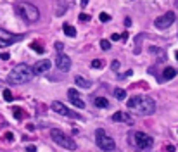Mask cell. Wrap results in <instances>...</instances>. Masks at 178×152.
Listing matches in <instances>:
<instances>
[{
    "label": "cell",
    "instance_id": "6da1fadb",
    "mask_svg": "<svg viewBox=\"0 0 178 152\" xmlns=\"http://www.w3.org/2000/svg\"><path fill=\"white\" fill-rule=\"evenodd\" d=\"M126 107L133 112L140 114V116H151L156 111V102L151 97H133L128 100Z\"/></svg>",
    "mask_w": 178,
    "mask_h": 152
},
{
    "label": "cell",
    "instance_id": "7a4b0ae2",
    "mask_svg": "<svg viewBox=\"0 0 178 152\" xmlns=\"http://www.w3.org/2000/svg\"><path fill=\"white\" fill-rule=\"evenodd\" d=\"M33 74H35L33 68H29L26 64H17L9 73V83H12V85H23V83L31 81Z\"/></svg>",
    "mask_w": 178,
    "mask_h": 152
},
{
    "label": "cell",
    "instance_id": "3957f363",
    "mask_svg": "<svg viewBox=\"0 0 178 152\" xmlns=\"http://www.w3.org/2000/svg\"><path fill=\"white\" fill-rule=\"evenodd\" d=\"M16 11L28 23H36V21L40 19V11L33 4H29V2H19L17 7H16Z\"/></svg>",
    "mask_w": 178,
    "mask_h": 152
},
{
    "label": "cell",
    "instance_id": "277c9868",
    "mask_svg": "<svg viewBox=\"0 0 178 152\" xmlns=\"http://www.w3.org/2000/svg\"><path fill=\"white\" fill-rule=\"evenodd\" d=\"M50 137L54 140V144L61 145V147L68 149V150H76V142L71 137H68L64 131L57 130V128H52V130H50Z\"/></svg>",
    "mask_w": 178,
    "mask_h": 152
},
{
    "label": "cell",
    "instance_id": "5b68a950",
    "mask_svg": "<svg viewBox=\"0 0 178 152\" xmlns=\"http://www.w3.org/2000/svg\"><path fill=\"white\" fill-rule=\"evenodd\" d=\"M131 144L137 145L138 149H149V147H152L154 140H152V137L151 135H147V133L133 131V133H131Z\"/></svg>",
    "mask_w": 178,
    "mask_h": 152
},
{
    "label": "cell",
    "instance_id": "8992f818",
    "mask_svg": "<svg viewBox=\"0 0 178 152\" xmlns=\"http://www.w3.org/2000/svg\"><path fill=\"white\" fill-rule=\"evenodd\" d=\"M95 137H97V145H99L102 150H114V147H116L114 138L109 137V135H106V131H104L102 128H99V130L95 131Z\"/></svg>",
    "mask_w": 178,
    "mask_h": 152
},
{
    "label": "cell",
    "instance_id": "52a82bcc",
    "mask_svg": "<svg viewBox=\"0 0 178 152\" xmlns=\"http://www.w3.org/2000/svg\"><path fill=\"white\" fill-rule=\"evenodd\" d=\"M175 23V12H166L163 14V16H159V17H156V21H154V24H156V28H159V29H166V28H170Z\"/></svg>",
    "mask_w": 178,
    "mask_h": 152
},
{
    "label": "cell",
    "instance_id": "ba28073f",
    "mask_svg": "<svg viewBox=\"0 0 178 152\" xmlns=\"http://www.w3.org/2000/svg\"><path fill=\"white\" fill-rule=\"evenodd\" d=\"M52 111H55L57 114H61V116H66V117H75V119H80V114H76V112H73L71 109H68L66 105L62 102H59V100H54L52 102Z\"/></svg>",
    "mask_w": 178,
    "mask_h": 152
},
{
    "label": "cell",
    "instance_id": "9c48e42d",
    "mask_svg": "<svg viewBox=\"0 0 178 152\" xmlns=\"http://www.w3.org/2000/svg\"><path fill=\"white\" fill-rule=\"evenodd\" d=\"M55 64H57V69H61L64 73H68L69 69H71V59H69V55L66 54H59L57 55V59H55Z\"/></svg>",
    "mask_w": 178,
    "mask_h": 152
},
{
    "label": "cell",
    "instance_id": "30bf717a",
    "mask_svg": "<svg viewBox=\"0 0 178 152\" xmlns=\"http://www.w3.org/2000/svg\"><path fill=\"white\" fill-rule=\"evenodd\" d=\"M48 69H50V61H48V59H41V61H38V62H35L33 64L35 74H45Z\"/></svg>",
    "mask_w": 178,
    "mask_h": 152
},
{
    "label": "cell",
    "instance_id": "8fae6325",
    "mask_svg": "<svg viewBox=\"0 0 178 152\" xmlns=\"http://www.w3.org/2000/svg\"><path fill=\"white\" fill-rule=\"evenodd\" d=\"M68 97L75 107H78V109H83V107H85V102H83V99L80 97V93H78L76 90H73V88L68 90Z\"/></svg>",
    "mask_w": 178,
    "mask_h": 152
},
{
    "label": "cell",
    "instance_id": "7c38bea8",
    "mask_svg": "<svg viewBox=\"0 0 178 152\" xmlns=\"http://www.w3.org/2000/svg\"><path fill=\"white\" fill-rule=\"evenodd\" d=\"M19 38H23V36H16V35L9 33L7 29H2V28H0V43H4V45H11V43H14V41L19 40Z\"/></svg>",
    "mask_w": 178,
    "mask_h": 152
},
{
    "label": "cell",
    "instance_id": "4fadbf2b",
    "mask_svg": "<svg viewBox=\"0 0 178 152\" xmlns=\"http://www.w3.org/2000/svg\"><path fill=\"white\" fill-rule=\"evenodd\" d=\"M112 121H121V123H126V124H133V117H131L128 112L119 111V112H116V114L112 116Z\"/></svg>",
    "mask_w": 178,
    "mask_h": 152
},
{
    "label": "cell",
    "instance_id": "5bb4252c",
    "mask_svg": "<svg viewBox=\"0 0 178 152\" xmlns=\"http://www.w3.org/2000/svg\"><path fill=\"white\" fill-rule=\"evenodd\" d=\"M175 76H176V69L175 68H166L164 71H163V78H164V80H171Z\"/></svg>",
    "mask_w": 178,
    "mask_h": 152
},
{
    "label": "cell",
    "instance_id": "9a60e30c",
    "mask_svg": "<svg viewBox=\"0 0 178 152\" xmlns=\"http://www.w3.org/2000/svg\"><path fill=\"white\" fill-rule=\"evenodd\" d=\"M75 81H76V85H78L80 88H90V81H87L83 76H76Z\"/></svg>",
    "mask_w": 178,
    "mask_h": 152
},
{
    "label": "cell",
    "instance_id": "2e32d148",
    "mask_svg": "<svg viewBox=\"0 0 178 152\" xmlns=\"http://www.w3.org/2000/svg\"><path fill=\"white\" fill-rule=\"evenodd\" d=\"M95 105L97 107H107L109 105V102H107V99H104V97H95Z\"/></svg>",
    "mask_w": 178,
    "mask_h": 152
},
{
    "label": "cell",
    "instance_id": "e0dca14e",
    "mask_svg": "<svg viewBox=\"0 0 178 152\" xmlns=\"http://www.w3.org/2000/svg\"><path fill=\"white\" fill-rule=\"evenodd\" d=\"M62 29H64V33L68 35V36H76V29L71 26V24H64Z\"/></svg>",
    "mask_w": 178,
    "mask_h": 152
},
{
    "label": "cell",
    "instance_id": "ac0fdd59",
    "mask_svg": "<svg viewBox=\"0 0 178 152\" xmlns=\"http://www.w3.org/2000/svg\"><path fill=\"white\" fill-rule=\"evenodd\" d=\"M114 97H116L118 100H124V97H126V92L123 88H114Z\"/></svg>",
    "mask_w": 178,
    "mask_h": 152
},
{
    "label": "cell",
    "instance_id": "d6986e66",
    "mask_svg": "<svg viewBox=\"0 0 178 152\" xmlns=\"http://www.w3.org/2000/svg\"><path fill=\"white\" fill-rule=\"evenodd\" d=\"M64 11H66V2H64V0H61V7L55 5V14H57V16H62V14H64Z\"/></svg>",
    "mask_w": 178,
    "mask_h": 152
},
{
    "label": "cell",
    "instance_id": "ffe728a7",
    "mask_svg": "<svg viewBox=\"0 0 178 152\" xmlns=\"http://www.w3.org/2000/svg\"><path fill=\"white\" fill-rule=\"evenodd\" d=\"M31 48H33V50H36L38 54H41V52H43V47H41L40 43H36V41H33V43H31Z\"/></svg>",
    "mask_w": 178,
    "mask_h": 152
},
{
    "label": "cell",
    "instance_id": "44dd1931",
    "mask_svg": "<svg viewBox=\"0 0 178 152\" xmlns=\"http://www.w3.org/2000/svg\"><path fill=\"white\" fill-rule=\"evenodd\" d=\"M12 111H14V116L17 117V119L24 117V112H23V109H17V107H16V109H12Z\"/></svg>",
    "mask_w": 178,
    "mask_h": 152
},
{
    "label": "cell",
    "instance_id": "7402d4cb",
    "mask_svg": "<svg viewBox=\"0 0 178 152\" xmlns=\"http://www.w3.org/2000/svg\"><path fill=\"white\" fill-rule=\"evenodd\" d=\"M4 99H5L7 102H11L14 97H12V93H11V90H4Z\"/></svg>",
    "mask_w": 178,
    "mask_h": 152
},
{
    "label": "cell",
    "instance_id": "603a6c76",
    "mask_svg": "<svg viewBox=\"0 0 178 152\" xmlns=\"http://www.w3.org/2000/svg\"><path fill=\"white\" fill-rule=\"evenodd\" d=\"M100 47H102V50H109V48H111L109 40H100Z\"/></svg>",
    "mask_w": 178,
    "mask_h": 152
},
{
    "label": "cell",
    "instance_id": "cb8c5ba5",
    "mask_svg": "<svg viewBox=\"0 0 178 152\" xmlns=\"http://www.w3.org/2000/svg\"><path fill=\"white\" fill-rule=\"evenodd\" d=\"M92 68H95V69L102 68V61H100V59H95V61H92Z\"/></svg>",
    "mask_w": 178,
    "mask_h": 152
},
{
    "label": "cell",
    "instance_id": "d4e9b609",
    "mask_svg": "<svg viewBox=\"0 0 178 152\" xmlns=\"http://www.w3.org/2000/svg\"><path fill=\"white\" fill-rule=\"evenodd\" d=\"M99 17H100V21H102V23H107V21H111V16H109V14H106V12H102Z\"/></svg>",
    "mask_w": 178,
    "mask_h": 152
},
{
    "label": "cell",
    "instance_id": "484cf974",
    "mask_svg": "<svg viewBox=\"0 0 178 152\" xmlns=\"http://www.w3.org/2000/svg\"><path fill=\"white\" fill-rule=\"evenodd\" d=\"M5 140H7V142H12V140H14V135L11 133V131H7V133H5Z\"/></svg>",
    "mask_w": 178,
    "mask_h": 152
},
{
    "label": "cell",
    "instance_id": "4316f807",
    "mask_svg": "<svg viewBox=\"0 0 178 152\" xmlns=\"http://www.w3.org/2000/svg\"><path fill=\"white\" fill-rule=\"evenodd\" d=\"M111 38H112V41H118L119 38H123V36H121V35H118V33H112V36H111Z\"/></svg>",
    "mask_w": 178,
    "mask_h": 152
},
{
    "label": "cell",
    "instance_id": "83f0119b",
    "mask_svg": "<svg viewBox=\"0 0 178 152\" xmlns=\"http://www.w3.org/2000/svg\"><path fill=\"white\" fill-rule=\"evenodd\" d=\"M80 21H90V16L88 14H81V16H80Z\"/></svg>",
    "mask_w": 178,
    "mask_h": 152
},
{
    "label": "cell",
    "instance_id": "f1b7e54d",
    "mask_svg": "<svg viewBox=\"0 0 178 152\" xmlns=\"http://www.w3.org/2000/svg\"><path fill=\"white\" fill-rule=\"evenodd\" d=\"M26 152H36V147H35V145H28Z\"/></svg>",
    "mask_w": 178,
    "mask_h": 152
},
{
    "label": "cell",
    "instance_id": "f546056e",
    "mask_svg": "<svg viewBox=\"0 0 178 152\" xmlns=\"http://www.w3.org/2000/svg\"><path fill=\"white\" fill-rule=\"evenodd\" d=\"M118 68H119V61H114V62H112V69L118 71Z\"/></svg>",
    "mask_w": 178,
    "mask_h": 152
},
{
    "label": "cell",
    "instance_id": "4dcf8cb0",
    "mask_svg": "<svg viewBox=\"0 0 178 152\" xmlns=\"http://www.w3.org/2000/svg\"><path fill=\"white\" fill-rule=\"evenodd\" d=\"M62 47H64V45H62L61 41H57V43H55V48H57V50H62Z\"/></svg>",
    "mask_w": 178,
    "mask_h": 152
},
{
    "label": "cell",
    "instance_id": "1f68e13d",
    "mask_svg": "<svg viewBox=\"0 0 178 152\" xmlns=\"http://www.w3.org/2000/svg\"><path fill=\"white\" fill-rule=\"evenodd\" d=\"M87 4H88V0H81V7H87Z\"/></svg>",
    "mask_w": 178,
    "mask_h": 152
},
{
    "label": "cell",
    "instance_id": "d6a6232c",
    "mask_svg": "<svg viewBox=\"0 0 178 152\" xmlns=\"http://www.w3.org/2000/svg\"><path fill=\"white\" fill-rule=\"evenodd\" d=\"M175 55H176V61H178V50H176V54H175Z\"/></svg>",
    "mask_w": 178,
    "mask_h": 152
},
{
    "label": "cell",
    "instance_id": "836d02e7",
    "mask_svg": "<svg viewBox=\"0 0 178 152\" xmlns=\"http://www.w3.org/2000/svg\"><path fill=\"white\" fill-rule=\"evenodd\" d=\"M0 57H2V54H0Z\"/></svg>",
    "mask_w": 178,
    "mask_h": 152
}]
</instances>
